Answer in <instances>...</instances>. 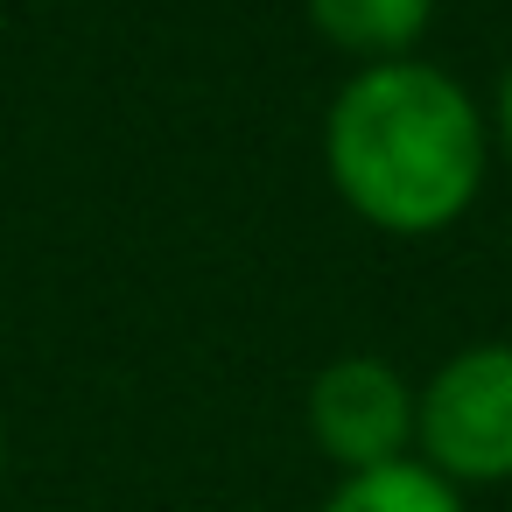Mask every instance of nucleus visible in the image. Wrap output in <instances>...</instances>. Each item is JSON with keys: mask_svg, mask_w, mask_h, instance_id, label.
<instances>
[{"mask_svg": "<svg viewBox=\"0 0 512 512\" xmlns=\"http://www.w3.org/2000/svg\"><path fill=\"white\" fill-rule=\"evenodd\" d=\"M323 162L365 225L421 239L470 211L484 183V113L421 57L365 64L323 120Z\"/></svg>", "mask_w": 512, "mask_h": 512, "instance_id": "nucleus-1", "label": "nucleus"}, {"mask_svg": "<svg viewBox=\"0 0 512 512\" xmlns=\"http://www.w3.org/2000/svg\"><path fill=\"white\" fill-rule=\"evenodd\" d=\"M414 449L463 484L512 477V344H470L414 393Z\"/></svg>", "mask_w": 512, "mask_h": 512, "instance_id": "nucleus-2", "label": "nucleus"}, {"mask_svg": "<svg viewBox=\"0 0 512 512\" xmlns=\"http://www.w3.org/2000/svg\"><path fill=\"white\" fill-rule=\"evenodd\" d=\"M309 435L344 477L400 463L414 456V393L386 358H330L309 379Z\"/></svg>", "mask_w": 512, "mask_h": 512, "instance_id": "nucleus-3", "label": "nucleus"}, {"mask_svg": "<svg viewBox=\"0 0 512 512\" xmlns=\"http://www.w3.org/2000/svg\"><path fill=\"white\" fill-rule=\"evenodd\" d=\"M428 15L435 0H309V22L323 29V43L365 64H400L421 43Z\"/></svg>", "mask_w": 512, "mask_h": 512, "instance_id": "nucleus-4", "label": "nucleus"}, {"mask_svg": "<svg viewBox=\"0 0 512 512\" xmlns=\"http://www.w3.org/2000/svg\"><path fill=\"white\" fill-rule=\"evenodd\" d=\"M316 512H463V491L442 470H428L421 456H400V463L337 477V491Z\"/></svg>", "mask_w": 512, "mask_h": 512, "instance_id": "nucleus-5", "label": "nucleus"}, {"mask_svg": "<svg viewBox=\"0 0 512 512\" xmlns=\"http://www.w3.org/2000/svg\"><path fill=\"white\" fill-rule=\"evenodd\" d=\"M498 134H505V155H512V64L498 78Z\"/></svg>", "mask_w": 512, "mask_h": 512, "instance_id": "nucleus-6", "label": "nucleus"}, {"mask_svg": "<svg viewBox=\"0 0 512 512\" xmlns=\"http://www.w3.org/2000/svg\"><path fill=\"white\" fill-rule=\"evenodd\" d=\"M0 470H8V421H0Z\"/></svg>", "mask_w": 512, "mask_h": 512, "instance_id": "nucleus-7", "label": "nucleus"}]
</instances>
